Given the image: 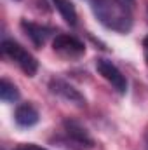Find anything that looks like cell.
I'll return each mask as SVG.
<instances>
[{"instance_id": "6da1fadb", "label": "cell", "mask_w": 148, "mask_h": 150, "mask_svg": "<svg viewBox=\"0 0 148 150\" xmlns=\"http://www.w3.org/2000/svg\"><path fill=\"white\" fill-rule=\"evenodd\" d=\"M94 18L111 32L129 33L132 28L131 5L125 0H89Z\"/></svg>"}, {"instance_id": "7a4b0ae2", "label": "cell", "mask_w": 148, "mask_h": 150, "mask_svg": "<svg viewBox=\"0 0 148 150\" xmlns=\"http://www.w3.org/2000/svg\"><path fill=\"white\" fill-rule=\"evenodd\" d=\"M51 143L65 150H92L96 147L94 138L89 131L75 119H65L59 129L51 138Z\"/></svg>"}, {"instance_id": "3957f363", "label": "cell", "mask_w": 148, "mask_h": 150, "mask_svg": "<svg viewBox=\"0 0 148 150\" xmlns=\"http://www.w3.org/2000/svg\"><path fill=\"white\" fill-rule=\"evenodd\" d=\"M2 52H4V56H7L25 75L35 77V74L38 72L37 58L28 49H25L19 42H16L12 38H4L2 40Z\"/></svg>"}, {"instance_id": "277c9868", "label": "cell", "mask_w": 148, "mask_h": 150, "mask_svg": "<svg viewBox=\"0 0 148 150\" xmlns=\"http://www.w3.org/2000/svg\"><path fill=\"white\" fill-rule=\"evenodd\" d=\"M47 87H49V93H51V94H54V96H58V98L68 101V103H72V105L78 107V108H84V107L87 105L85 96L75 87L73 84H70L68 80H65V79H61V77H56V75L51 77Z\"/></svg>"}, {"instance_id": "5b68a950", "label": "cell", "mask_w": 148, "mask_h": 150, "mask_svg": "<svg viewBox=\"0 0 148 150\" xmlns=\"http://www.w3.org/2000/svg\"><path fill=\"white\" fill-rule=\"evenodd\" d=\"M96 70H98V74L101 75L118 94L124 96L127 93V87H129L127 79H125V75L118 70V67L115 63H111L110 59H106V58H98L96 59Z\"/></svg>"}, {"instance_id": "8992f818", "label": "cell", "mask_w": 148, "mask_h": 150, "mask_svg": "<svg viewBox=\"0 0 148 150\" xmlns=\"http://www.w3.org/2000/svg\"><path fill=\"white\" fill-rule=\"evenodd\" d=\"M52 49L54 52H58L61 58L66 59H77L85 54V44L75 35L68 33H58L52 38Z\"/></svg>"}, {"instance_id": "52a82bcc", "label": "cell", "mask_w": 148, "mask_h": 150, "mask_svg": "<svg viewBox=\"0 0 148 150\" xmlns=\"http://www.w3.org/2000/svg\"><path fill=\"white\" fill-rule=\"evenodd\" d=\"M19 26H21L23 33L30 38V42L37 49L44 47L45 42L56 33V30L52 26H47V25H42V23H35V21H28V19H21Z\"/></svg>"}, {"instance_id": "ba28073f", "label": "cell", "mask_w": 148, "mask_h": 150, "mask_svg": "<svg viewBox=\"0 0 148 150\" xmlns=\"http://www.w3.org/2000/svg\"><path fill=\"white\" fill-rule=\"evenodd\" d=\"M14 120L19 127H33L40 120V113H38L37 107L33 103L26 101V103H21V105L16 107Z\"/></svg>"}, {"instance_id": "9c48e42d", "label": "cell", "mask_w": 148, "mask_h": 150, "mask_svg": "<svg viewBox=\"0 0 148 150\" xmlns=\"http://www.w3.org/2000/svg\"><path fill=\"white\" fill-rule=\"evenodd\" d=\"M52 5L58 9V12L61 14V18L65 19V23H68L70 26H77V11H75V5L70 0H52Z\"/></svg>"}, {"instance_id": "30bf717a", "label": "cell", "mask_w": 148, "mask_h": 150, "mask_svg": "<svg viewBox=\"0 0 148 150\" xmlns=\"http://www.w3.org/2000/svg\"><path fill=\"white\" fill-rule=\"evenodd\" d=\"M0 98L4 103H14L19 100V89L14 82H11L9 79H2L0 82Z\"/></svg>"}, {"instance_id": "8fae6325", "label": "cell", "mask_w": 148, "mask_h": 150, "mask_svg": "<svg viewBox=\"0 0 148 150\" xmlns=\"http://www.w3.org/2000/svg\"><path fill=\"white\" fill-rule=\"evenodd\" d=\"M12 150H47V149H44L40 145H35V143H21V145L14 147Z\"/></svg>"}, {"instance_id": "7c38bea8", "label": "cell", "mask_w": 148, "mask_h": 150, "mask_svg": "<svg viewBox=\"0 0 148 150\" xmlns=\"http://www.w3.org/2000/svg\"><path fill=\"white\" fill-rule=\"evenodd\" d=\"M143 56H145V61L148 65V35L143 38Z\"/></svg>"}, {"instance_id": "4fadbf2b", "label": "cell", "mask_w": 148, "mask_h": 150, "mask_svg": "<svg viewBox=\"0 0 148 150\" xmlns=\"http://www.w3.org/2000/svg\"><path fill=\"white\" fill-rule=\"evenodd\" d=\"M125 2H127L129 5H134V0H125Z\"/></svg>"}, {"instance_id": "5bb4252c", "label": "cell", "mask_w": 148, "mask_h": 150, "mask_svg": "<svg viewBox=\"0 0 148 150\" xmlns=\"http://www.w3.org/2000/svg\"><path fill=\"white\" fill-rule=\"evenodd\" d=\"M147 147H148V133H147Z\"/></svg>"}]
</instances>
